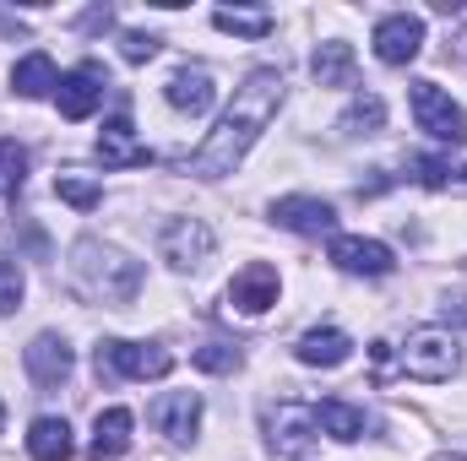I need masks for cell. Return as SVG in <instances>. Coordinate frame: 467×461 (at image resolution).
<instances>
[{"mask_svg":"<svg viewBox=\"0 0 467 461\" xmlns=\"http://www.w3.org/2000/svg\"><path fill=\"white\" fill-rule=\"evenodd\" d=\"M283 93H288V82H283L277 66L250 71V77L234 87V104L218 115V125L207 130V141L191 152V174H196V179H223V174H234V169L244 163V152L261 141V130L277 119Z\"/></svg>","mask_w":467,"mask_h":461,"instance_id":"cell-1","label":"cell"},{"mask_svg":"<svg viewBox=\"0 0 467 461\" xmlns=\"http://www.w3.org/2000/svg\"><path fill=\"white\" fill-rule=\"evenodd\" d=\"M66 271H71V288H77L88 304H109V310H115V304H130V299L141 293V261H130L125 250L93 239V233H82V239L71 244Z\"/></svg>","mask_w":467,"mask_h":461,"instance_id":"cell-2","label":"cell"},{"mask_svg":"<svg viewBox=\"0 0 467 461\" xmlns=\"http://www.w3.org/2000/svg\"><path fill=\"white\" fill-rule=\"evenodd\" d=\"M93 369L99 380H163L174 369V353L158 343H125V337H109L93 353Z\"/></svg>","mask_w":467,"mask_h":461,"instance_id":"cell-3","label":"cell"},{"mask_svg":"<svg viewBox=\"0 0 467 461\" xmlns=\"http://www.w3.org/2000/svg\"><path fill=\"white\" fill-rule=\"evenodd\" d=\"M457 364H462V347H457V337L446 326H413L408 332V343H402V374L441 385V380L457 374Z\"/></svg>","mask_w":467,"mask_h":461,"instance_id":"cell-4","label":"cell"},{"mask_svg":"<svg viewBox=\"0 0 467 461\" xmlns=\"http://www.w3.org/2000/svg\"><path fill=\"white\" fill-rule=\"evenodd\" d=\"M408 104H413V119H419V130L430 141H441V147H462L467 141V109L441 82H413L408 87Z\"/></svg>","mask_w":467,"mask_h":461,"instance_id":"cell-5","label":"cell"},{"mask_svg":"<svg viewBox=\"0 0 467 461\" xmlns=\"http://www.w3.org/2000/svg\"><path fill=\"white\" fill-rule=\"evenodd\" d=\"M316 407H305V402H277L272 413H266V446H272V456L283 461H305L316 451Z\"/></svg>","mask_w":467,"mask_h":461,"instance_id":"cell-6","label":"cell"},{"mask_svg":"<svg viewBox=\"0 0 467 461\" xmlns=\"http://www.w3.org/2000/svg\"><path fill=\"white\" fill-rule=\"evenodd\" d=\"M218 250V233L207 229L202 218H169L158 229V255L174 266V271H202Z\"/></svg>","mask_w":467,"mask_h":461,"instance_id":"cell-7","label":"cell"},{"mask_svg":"<svg viewBox=\"0 0 467 461\" xmlns=\"http://www.w3.org/2000/svg\"><path fill=\"white\" fill-rule=\"evenodd\" d=\"M272 223L288 233H305V239H337V207L321 196H283V201H272Z\"/></svg>","mask_w":467,"mask_h":461,"instance_id":"cell-8","label":"cell"},{"mask_svg":"<svg viewBox=\"0 0 467 461\" xmlns=\"http://www.w3.org/2000/svg\"><path fill=\"white\" fill-rule=\"evenodd\" d=\"M104 87H109V71H104L99 60H82L77 71H66V77H60L55 104H60V115H66V119H88V115H99Z\"/></svg>","mask_w":467,"mask_h":461,"instance_id":"cell-9","label":"cell"},{"mask_svg":"<svg viewBox=\"0 0 467 461\" xmlns=\"http://www.w3.org/2000/svg\"><path fill=\"white\" fill-rule=\"evenodd\" d=\"M419 49H424V16L397 11V16H380L375 22V60L380 66H413Z\"/></svg>","mask_w":467,"mask_h":461,"instance_id":"cell-10","label":"cell"},{"mask_svg":"<svg viewBox=\"0 0 467 461\" xmlns=\"http://www.w3.org/2000/svg\"><path fill=\"white\" fill-rule=\"evenodd\" d=\"M332 266L348 271V277H386V271H397V255H391V244H380V239L337 233V239H332Z\"/></svg>","mask_w":467,"mask_h":461,"instance_id":"cell-11","label":"cell"},{"mask_svg":"<svg viewBox=\"0 0 467 461\" xmlns=\"http://www.w3.org/2000/svg\"><path fill=\"white\" fill-rule=\"evenodd\" d=\"M22 364H27L33 385L55 391V385H66V380H71V369H77V353H71V343H66L60 332H38V337L27 343V353H22Z\"/></svg>","mask_w":467,"mask_h":461,"instance_id":"cell-12","label":"cell"},{"mask_svg":"<svg viewBox=\"0 0 467 461\" xmlns=\"http://www.w3.org/2000/svg\"><path fill=\"white\" fill-rule=\"evenodd\" d=\"M147 418H152L158 435H169L174 446H191L196 429H202V396H196V391H163V396L147 407Z\"/></svg>","mask_w":467,"mask_h":461,"instance_id":"cell-13","label":"cell"},{"mask_svg":"<svg viewBox=\"0 0 467 461\" xmlns=\"http://www.w3.org/2000/svg\"><path fill=\"white\" fill-rule=\"evenodd\" d=\"M277 293H283V282H277V266H266V261H250L229 282V304L239 315H266L277 304Z\"/></svg>","mask_w":467,"mask_h":461,"instance_id":"cell-14","label":"cell"},{"mask_svg":"<svg viewBox=\"0 0 467 461\" xmlns=\"http://www.w3.org/2000/svg\"><path fill=\"white\" fill-rule=\"evenodd\" d=\"M163 98L180 109V115H207L213 109V98H218V87H213V71L207 66H180L169 82H163Z\"/></svg>","mask_w":467,"mask_h":461,"instance_id":"cell-15","label":"cell"},{"mask_svg":"<svg viewBox=\"0 0 467 461\" xmlns=\"http://www.w3.org/2000/svg\"><path fill=\"white\" fill-rule=\"evenodd\" d=\"M152 152L136 141V125H130V115H115L104 119V130H99V163L104 169H141Z\"/></svg>","mask_w":467,"mask_h":461,"instance_id":"cell-16","label":"cell"},{"mask_svg":"<svg viewBox=\"0 0 467 461\" xmlns=\"http://www.w3.org/2000/svg\"><path fill=\"white\" fill-rule=\"evenodd\" d=\"M348 353H353V337L337 332V326H310V332L294 343V358H299L305 369H337V364H348Z\"/></svg>","mask_w":467,"mask_h":461,"instance_id":"cell-17","label":"cell"},{"mask_svg":"<svg viewBox=\"0 0 467 461\" xmlns=\"http://www.w3.org/2000/svg\"><path fill=\"white\" fill-rule=\"evenodd\" d=\"M11 87H16V98H55L60 71H55V60H49L44 49H33V55H22V60L11 66Z\"/></svg>","mask_w":467,"mask_h":461,"instance_id":"cell-18","label":"cell"},{"mask_svg":"<svg viewBox=\"0 0 467 461\" xmlns=\"http://www.w3.org/2000/svg\"><path fill=\"white\" fill-rule=\"evenodd\" d=\"M316 429L332 435V440H343V446H353V440H364L369 418H364V407H353L343 396H327V402H316Z\"/></svg>","mask_w":467,"mask_h":461,"instance_id":"cell-19","label":"cell"},{"mask_svg":"<svg viewBox=\"0 0 467 461\" xmlns=\"http://www.w3.org/2000/svg\"><path fill=\"white\" fill-rule=\"evenodd\" d=\"M310 77H316L321 87H353V82H358V60H353V44H343V38L321 44V49H316V60H310Z\"/></svg>","mask_w":467,"mask_h":461,"instance_id":"cell-20","label":"cell"},{"mask_svg":"<svg viewBox=\"0 0 467 461\" xmlns=\"http://www.w3.org/2000/svg\"><path fill=\"white\" fill-rule=\"evenodd\" d=\"M130 429H136V418H130L125 407H104L99 424H93V461L125 456V451H130Z\"/></svg>","mask_w":467,"mask_h":461,"instance_id":"cell-21","label":"cell"},{"mask_svg":"<svg viewBox=\"0 0 467 461\" xmlns=\"http://www.w3.org/2000/svg\"><path fill=\"white\" fill-rule=\"evenodd\" d=\"M27 456L33 461H66L71 456V424H66V418H33V429H27Z\"/></svg>","mask_w":467,"mask_h":461,"instance_id":"cell-22","label":"cell"},{"mask_svg":"<svg viewBox=\"0 0 467 461\" xmlns=\"http://www.w3.org/2000/svg\"><path fill=\"white\" fill-rule=\"evenodd\" d=\"M380 125H386V104H380L375 93H358L348 109H343V119H337L343 136H375Z\"/></svg>","mask_w":467,"mask_h":461,"instance_id":"cell-23","label":"cell"},{"mask_svg":"<svg viewBox=\"0 0 467 461\" xmlns=\"http://www.w3.org/2000/svg\"><path fill=\"white\" fill-rule=\"evenodd\" d=\"M213 27H218V33H234V38H266V33H272V11L223 5V11H213Z\"/></svg>","mask_w":467,"mask_h":461,"instance_id":"cell-24","label":"cell"},{"mask_svg":"<svg viewBox=\"0 0 467 461\" xmlns=\"http://www.w3.org/2000/svg\"><path fill=\"white\" fill-rule=\"evenodd\" d=\"M191 364L202 369V374H234L239 364H244V347L239 343H207L191 353Z\"/></svg>","mask_w":467,"mask_h":461,"instance_id":"cell-25","label":"cell"},{"mask_svg":"<svg viewBox=\"0 0 467 461\" xmlns=\"http://www.w3.org/2000/svg\"><path fill=\"white\" fill-rule=\"evenodd\" d=\"M22 185H27V152H22L11 136H0V190L16 196Z\"/></svg>","mask_w":467,"mask_h":461,"instance_id":"cell-26","label":"cell"},{"mask_svg":"<svg viewBox=\"0 0 467 461\" xmlns=\"http://www.w3.org/2000/svg\"><path fill=\"white\" fill-rule=\"evenodd\" d=\"M22 293H27V277H22L16 255H5V250H0V315L22 310Z\"/></svg>","mask_w":467,"mask_h":461,"instance_id":"cell-27","label":"cell"},{"mask_svg":"<svg viewBox=\"0 0 467 461\" xmlns=\"http://www.w3.org/2000/svg\"><path fill=\"white\" fill-rule=\"evenodd\" d=\"M55 196H60V201H71L77 212H93V207L104 201V190H99L93 179H77V174H60V179H55Z\"/></svg>","mask_w":467,"mask_h":461,"instance_id":"cell-28","label":"cell"},{"mask_svg":"<svg viewBox=\"0 0 467 461\" xmlns=\"http://www.w3.org/2000/svg\"><path fill=\"white\" fill-rule=\"evenodd\" d=\"M158 49H163V38H152V33H136V27H130V33H119V55H125L130 66H147Z\"/></svg>","mask_w":467,"mask_h":461,"instance_id":"cell-29","label":"cell"},{"mask_svg":"<svg viewBox=\"0 0 467 461\" xmlns=\"http://www.w3.org/2000/svg\"><path fill=\"white\" fill-rule=\"evenodd\" d=\"M413 169H419V185H430V190L451 185V163H441V158H413Z\"/></svg>","mask_w":467,"mask_h":461,"instance_id":"cell-30","label":"cell"},{"mask_svg":"<svg viewBox=\"0 0 467 461\" xmlns=\"http://www.w3.org/2000/svg\"><path fill=\"white\" fill-rule=\"evenodd\" d=\"M0 429H5V402H0Z\"/></svg>","mask_w":467,"mask_h":461,"instance_id":"cell-31","label":"cell"},{"mask_svg":"<svg viewBox=\"0 0 467 461\" xmlns=\"http://www.w3.org/2000/svg\"><path fill=\"white\" fill-rule=\"evenodd\" d=\"M462 179H467V169H462Z\"/></svg>","mask_w":467,"mask_h":461,"instance_id":"cell-32","label":"cell"}]
</instances>
